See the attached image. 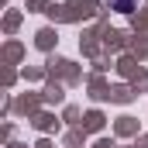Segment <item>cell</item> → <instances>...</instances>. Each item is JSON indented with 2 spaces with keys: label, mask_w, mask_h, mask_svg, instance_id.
I'll list each match as a JSON object with an SVG mask.
<instances>
[{
  "label": "cell",
  "mask_w": 148,
  "mask_h": 148,
  "mask_svg": "<svg viewBox=\"0 0 148 148\" xmlns=\"http://www.w3.org/2000/svg\"><path fill=\"white\" fill-rule=\"evenodd\" d=\"M107 3H110L114 10H121V14H131L134 10V0H107Z\"/></svg>",
  "instance_id": "6da1fadb"
}]
</instances>
